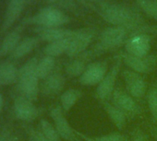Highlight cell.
<instances>
[{"label": "cell", "mask_w": 157, "mask_h": 141, "mask_svg": "<svg viewBox=\"0 0 157 141\" xmlns=\"http://www.w3.org/2000/svg\"><path fill=\"white\" fill-rule=\"evenodd\" d=\"M95 12L112 26L123 27L138 33L157 32V27L145 24L142 16L138 11L125 5L106 2L98 5Z\"/></svg>", "instance_id": "cell-1"}, {"label": "cell", "mask_w": 157, "mask_h": 141, "mask_svg": "<svg viewBox=\"0 0 157 141\" xmlns=\"http://www.w3.org/2000/svg\"><path fill=\"white\" fill-rule=\"evenodd\" d=\"M128 30L123 27L111 26L104 30L98 39L97 43L91 52H86L87 56L92 58V56L98 55L105 52L113 50L120 46L123 43L128 40Z\"/></svg>", "instance_id": "cell-2"}, {"label": "cell", "mask_w": 157, "mask_h": 141, "mask_svg": "<svg viewBox=\"0 0 157 141\" xmlns=\"http://www.w3.org/2000/svg\"><path fill=\"white\" fill-rule=\"evenodd\" d=\"M38 60L36 57L29 59L19 70V88L25 98L33 102L39 91V78L36 73Z\"/></svg>", "instance_id": "cell-3"}, {"label": "cell", "mask_w": 157, "mask_h": 141, "mask_svg": "<svg viewBox=\"0 0 157 141\" xmlns=\"http://www.w3.org/2000/svg\"><path fill=\"white\" fill-rule=\"evenodd\" d=\"M70 21L69 17L55 7H45L40 9L34 16L26 20V23L35 24L38 27L55 28L62 27Z\"/></svg>", "instance_id": "cell-4"}, {"label": "cell", "mask_w": 157, "mask_h": 141, "mask_svg": "<svg viewBox=\"0 0 157 141\" xmlns=\"http://www.w3.org/2000/svg\"><path fill=\"white\" fill-rule=\"evenodd\" d=\"M94 35L95 32L93 29L77 30L74 35L70 38L67 54L71 58H75L85 53L86 49L94 40Z\"/></svg>", "instance_id": "cell-5"}, {"label": "cell", "mask_w": 157, "mask_h": 141, "mask_svg": "<svg viewBox=\"0 0 157 141\" xmlns=\"http://www.w3.org/2000/svg\"><path fill=\"white\" fill-rule=\"evenodd\" d=\"M108 71L106 61H96L87 65L84 72L78 78V82L83 86H97Z\"/></svg>", "instance_id": "cell-6"}, {"label": "cell", "mask_w": 157, "mask_h": 141, "mask_svg": "<svg viewBox=\"0 0 157 141\" xmlns=\"http://www.w3.org/2000/svg\"><path fill=\"white\" fill-rule=\"evenodd\" d=\"M121 63H122V60L119 57L107 71L103 80L97 85L96 95L100 100L105 101L106 99L110 98L111 95L113 94L115 91V86H116V82L117 80V76L120 71Z\"/></svg>", "instance_id": "cell-7"}, {"label": "cell", "mask_w": 157, "mask_h": 141, "mask_svg": "<svg viewBox=\"0 0 157 141\" xmlns=\"http://www.w3.org/2000/svg\"><path fill=\"white\" fill-rule=\"evenodd\" d=\"M50 115L54 121V125L62 137L67 141H80L77 137V132L71 127L67 119L65 117L61 106H55L50 111Z\"/></svg>", "instance_id": "cell-8"}, {"label": "cell", "mask_w": 157, "mask_h": 141, "mask_svg": "<svg viewBox=\"0 0 157 141\" xmlns=\"http://www.w3.org/2000/svg\"><path fill=\"white\" fill-rule=\"evenodd\" d=\"M122 77L125 81L127 91L133 98L140 99L146 94L147 85L140 74L134 72L130 69H127L123 71Z\"/></svg>", "instance_id": "cell-9"}, {"label": "cell", "mask_w": 157, "mask_h": 141, "mask_svg": "<svg viewBox=\"0 0 157 141\" xmlns=\"http://www.w3.org/2000/svg\"><path fill=\"white\" fill-rule=\"evenodd\" d=\"M120 58L130 70L139 74L150 73L155 65V58L151 55L139 57L126 53L121 54Z\"/></svg>", "instance_id": "cell-10"}, {"label": "cell", "mask_w": 157, "mask_h": 141, "mask_svg": "<svg viewBox=\"0 0 157 141\" xmlns=\"http://www.w3.org/2000/svg\"><path fill=\"white\" fill-rule=\"evenodd\" d=\"M150 49L151 39L146 33H137L128 38L125 43L126 53L134 56H147Z\"/></svg>", "instance_id": "cell-11"}, {"label": "cell", "mask_w": 157, "mask_h": 141, "mask_svg": "<svg viewBox=\"0 0 157 141\" xmlns=\"http://www.w3.org/2000/svg\"><path fill=\"white\" fill-rule=\"evenodd\" d=\"M112 104L123 111L127 115L136 114L139 113V106L133 98L128 91L120 89H116L111 95Z\"/></svg>", "instance_id": "cell-12"}, {"label": "cell", "mask_w": 157, "mask_h": 141, "mask_svg": "<svg viewBox=\"0 0 157 141\" xmlns=\"http://www.w3.org/2000/svg\"><path fill=\"white\" fill-rule=\"evenodd\" d=\"M14 113L18 119L29 122L36 118L38 110L32 101L21 96L14 102Z\"/></svg>", "instance_id": "cell-13"}, {"label": "cell", "mask_w": 157, "mask_h": 141, "mask_svg": "<svg viewBox=\"0 0 157 141\" xmlns=\"http://www.w3.org/2000/svg\"><path fill=\"white\" fill-rule=\"evenodd\" d=\"M26 3L27 0H10L1 25L2 32H5L9 28H10L14 24V22L20 18L25 8Z\"/></svg>", "instance_id": "cell-14"}, {"label": "cell", "mask_w": 157, "mask_h": 141, "mask_svg": "<svg viewBox=\"0 0 157 141\" xmlns=\"http://www.w3.org/2000/svg\"><path fill=\"white\" fill-rule=\"evenodd\" d=\"M76 31L65 29L61 27H55V28H44V27H38L36 29V32L38 36L41 38V40L49 43L71 38Z\"/></svg>", "instance_id": "cell-15"}, {"label": "cell", "mask_w": 157, "mask_h": 141, "mask_svg": "<svg viewBox=\"0 0 157 141\" xmlns=\"http://www.w3.org/2000/svg\"><path fill=\"white\" fill-rule=\"evenodd\" d=\"M66 80L60 73H52L44 79L42 86V91L46 96H53L58 94L64 88Z\"/></svg>", "instance_id": "cell-16"}, {"label": "cell", "mask_w": 157, "mask_h": 141, "mask_svg": "<svg viewBox=\"0 0 157 141\" xmlns=\"http://www.w3.org/2000/svg\"><path fill=\"white\" fill-rule=\"evenodd\" d=\"M89 60L88 56L85 53L81 54L80 56L75 57L66 65V73L67 76L71 78H80L82 74L84 72L85 68L87 67L86 62Z\"/></svg>", "instance_id": "cell-17"}, {"label": "cell", "mask_w": 157, "mask_h": 141, "mask_svg": "<svg viewBox=\"0 0 157 141\" xmlns=\"http://www.w3.org/2000/svg\"><path fill=\"white\" fill-rule=\"evenodd\" d=\"M21 27H18L10 32L2 41L0 44V57H2L10 53H12L14 49L20 43L21 34Z\"/></svg>", "instance_id": "cell-18"}, {"label": "cell", "mask_w": 157, "mask_h": 141, "mask_svg": "<svg viewBox=\"0 0 157 141\" xmlns=\"http://www.w3.org/2000/svg\"><path fill=\"white\" fill-rule=\"evenodd\" d=\"M19 77V70L10 62L0 64V85L6 86L13 83Z\"/></svg>", "instance_id": "cell-19"}, {"label": "cell", "mask_w": 157, "mask_h": 141, "mask_svg": "<svg viewBox=\"0 0 157 141\" xmlns=\"http://www.w3.org/2000/svg\"><path fill=\"white\" fill-rule=\"evenodd\" d=\"M104 108L107 115L109 116L110 120L116 125V127L119 130H122L127 124L128 115L123 111H121L120 109L113 105L112 103H105Z\"/></svg>", "instance_id": "cell-20"}, {"label": "cell", "mask_w": 157, "mask_h": 141, "mask_svg": "<svg viewBox=\"0 0 157 141\" xmlns=\"http://www.w3.org/2000/svg\"><path fill=\"white\" fill-rule=\"evenodd\" d=\"M69 43H70V38L49 43L44 48V53L45 54V55L51 56L54 58L56 56H59L65 53L67 54L68 46H69Z\"/></svg>", "instance_id": "cell-21"}, {"label": "cell", "mask_w": 157, "mask_h": 141, "mask_svg": "<svg viewBox=\"0 0 157 141\" xmlns=\"http://www.w3.org/2000/svg\"><path fill=\"white\" fill-rule=\"evenodd\" d=\"M38 44V40L35 37H28L19 43L17 47L11 53L13 58H21L30 54Z\"/></svg>", "instance_id": "cell-22"}, {"label": "cell", "mask_w": 157, "mask_h": 141, "mask_svg": "<svg viewBox=\"0 0 157 141\" xmlns=\"http://www.w3.org/2000/svg\"><path fill=\"white\" fill-rule=\"evenodd\" d=\"M82 95V91L77 89H68L65 91L60 97V102L63 111L68 112L77 103Z\"/></svg>", "instance_id": "cell-23"}, {"label": "cell", "mask_w": 157, "mask_h": 141, "mask_svg": "<svg viewBox=\"0 0 157 141\" xmlns=\"http://www.w3.org/2000/svg\"><path fill=\"white\" fill-rule=\"evenodd\" d=\"M55 64H56L55 58L51 56H47V55H45L40 61H38L37 67H36V73H37L39 80H44L50 74H52Z\"/></svg>", "instance_id": "cell-24"}, {"label": "cell", "mask_w": 157, "mask_h": 141, "mask_svg": "<svg viewBox=\"0 0 157 141\" xmlns=\"http://www.w3.org/2000/svg\"><path fill=\"white\" fill-rule=\"evenodd\" d=\"M40 131L48 141H62V137L56 131L55 125L45 119L40 121Z\"/></svg>", "instance_id": "cell-25"}, {"label": "cell", "mask_w": 157, "mask_h": 141, "mask_svg": "<svg viewBox=\"0 0 157 141\" xmlns=\"http://www.w3.org/2000/svg\"><path fill=\"white\" fill-rule=\"evenodd\" d=\"M135 2L143 13L157 21V0H135Z\"/></svg>", "instance_id": "cell-26"}, {"label": "cell", "mask_w": 157, "mask_h": 141, "mask_svg": "<svg viewBox=\"0 0 157 141\" xmlns=\"http://www.w3.org/2000/svg\"><path fill=\"white\" fill-rule=\"evenodd\" d=\"M147 102L152 118L157 122V85L152 86L149 90L147 94Z\"/></svg>", "instance_id": "cell-27"}, {"label": "cell", "mask_w": 157, "mask_h": 141, "mask_svg": "<svg viewBox=\"0 0 157 141\" xmlns=\"http://www.w3.org/2000/svg\"><path fill=\"white\" fill-rule=\"evenodd\" d=\"M45 1L51 5H57L62 9H65L68 11L74 13H81L80 7L78 6L77 2L74 0H45Z\"/></svg>", "instance_id": "cell-28"}, {"label": "cell", "mask_w": 157, "mask_h": 141, "mask_svg": "<svg viewBox=\"0 0 157 141\" xmlns=\"http://www.w3.org/2000/svg\"><path fill=\"white\" fill-rule=\"evenodd\" d=\"M98 141H128V137L119 133H112L100 136H95Z\"/></svg>", "instance_id": "cell-29"}, {"label": "cell", "mask_w": 157, "mask_h": 141, "mask_svg": "<svg viewBox=\"0 0 157 141\" xmlns=\"http://www.w3.org/2000/svg\"><path fill=\"white\" fill-rule=\"evenodd\" d=\"M29 139L30 141H48L44 135L41 133V131H34L31 130L29 134Z\"/></svg>", "instance_id": "cell-30"}, {"label": "cell", "mask_w": 157, "mask_h": 141, "mask_svg": "<svg viewBox=\"0 0 157 141\" xmlns=\"http://www.w3.org/2000/svg\"><path fill=\"white\" fill-rule=\"evenodd\" d=\"M74 1L77 2L78 4H80L81 6H82L83 8L89 9V10H94V11L96 10V6L90 3L88 0H74Z\"/></svg>", "instance_id": "cell-31"}, {"label": "cell", "mask_w": 157, "mask_h": 141, "mask_svg": "<svg viewBox=\"0 0 157 141\" xmlns=\"http://www.w3.org/2000/svg\"><path fill=\"white\" fill-rule=\"evenodd\" d=\"M132 141H148V139L141 131H138V132H135Z\"/></svg>", "instance_id": "cell-32"}, {"label": "cell", "mask_w": 157, "mask_h": 141, "mask_svg": "<svg viewBox=\"0 0 157 141\" xmlns=\"http://www.w3.org/2000/svg\"><path fill=\"white\" fill-rule=\"evenodd\" d=\"M77 134H78V135H80L82 138H83L84 140H86V141H98V140L95 139V137H89V136H87V135H82V134L78 133V132H77Z\"/></svg>", "instance_id": "cell-33"}, {"label": "cell", "mask_w": 157, "mask_h": 141, "mask_svg": "<svg viewBox=\"0 0 157 141\" xmlns=\"http://www.w3.org/2000/svg\"><path fill=\"white\" fill-rule=\"evenodd\" d=\"M88 1L92 4H97V5H101V4H104V3H106L107 0H88Z\"/></svg>", "instance_id": "cell-34"}, {"label": "cell", "mask_w": 157, "mask_h": 141, "mask_svg": "<svg viewBox=\"0 0 157 141\" xmlns=\"http://www.w3.org/2000/svg\"><path fill=\"white\" fill-rule=\"evenodd\" d=\"M3 103H4V98H3L2 94H0V112L2 111V108H3Z\"/></svg>", "instance_id": "cell-35"}, {"label": "cell", "mask_w": 157, "mask_h": 141, "mask_svg": "<svg viewBox=\"0 0 157 141\" xmlns=\"http://www.w3.org/2000/svg\"><path fill=\"white\" fill-rule=\"evenodd\" d=\"M0 141H5V138L2 137V136H0Z\"/></svg>", "instance_id": "cell-36"}, {"label": "cell", "mask_w": 157, "mask_h": 141, "mask_svg": "<svg viewBox=\"0 0 157 141\" xmlns=\"http://www.w3.org/2000/svg\"><path fill=\"white\" fill-rule=\"evenodd\" d=\"M33 1H34V0H27V2H33Z\"/></svg>", "instance_id": "cell-37"}]
</instances>
